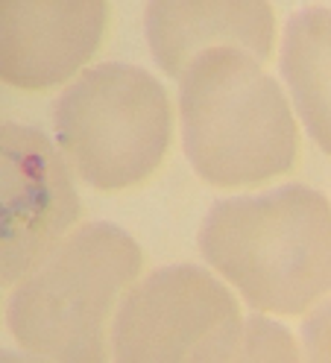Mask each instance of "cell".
<instances>
[{
	"mask_svg": "<svg viewBox=\"0 0 331 363\" xmlns=\"http://www.w3.org/2000/svg\"><path fill=\"white\" fill-rule=\"evenodd\" d=\"M203 258L264 313H305L331 293V202L305 185L208 208Z\"/></svg>",
	"mask_w": 331,
	"mask_h": 363,
	"instance_id": "cell-1",
	"label": "cell"
},
{
	"mask_svg": "<svg viewBox=\"0 0 331 363\" xmlns=\"http://www.w3.org/2000/svg\"><path fill=\"white\" fill-rule=\"evenodd\" d=\"M182 147L217 188L258 185L293 167L299 135L279 82L237 48L196 53L179 77Z\"/></svg>",
	"mask_w": 331,
	"mask_h": 363,
	"instance_id": "cell-2",
	"label": "cell"
},
{
	"mask_svg": "<svg viewBox=\"0 0 331 363\" xmlns=\"http://www.w3.org/2000/svg\"><path fill=\"white\" fill-rule=\"evenodd\" d=\"M138 276L141 249L120 225H79L15 287L9 331L24 352L47 363H106L108 323Z\"/></svg>",
	"mask_w": 331,
	"mask_h": 363,
	"instance_id": "cell-3",
	"label": "cell"
},
{
	"mask_svg": "<svg viewBox=\"0 0 331 363\" xmlns=\"http://www.w3.org/2000/svg\"><path fill=\"white\" fill-rule=\"evenodd\" d=\"M56 138L77 176L91 188L120 191L144 182L170 144V103L144 67L103 62L56 100Z\"/></svg>",
	"mask_w": 331,
	"mask_h": 363,
	"instance_id": "cell-4",
	"label": "cell"
},
{
	"mask_svg": "<svg viewBox=\"0 0 331 363\" xmlns=\"http://www.w3.org/2000/svg\"><path fill=\"white\" fill-rule=\"evenodd\" d=\"M235 316L237 302L217 276L196 264H170L126 290L108 346L115 363H191Z\"/></svg>",
	"mask_w": 331,
	"mask_h": 363,
	"instance_id": "cell-5",
	"label": "cell"
},
{
	"mask_svg": "<svg viewBox=\"0 0 331 363\" xmlns=\"http://www.w3.org/2000/svg\"><path fill=\"white\" fill-rule=\"evenodd\" d=\"M79 196L53 141L35 126L0 123V284H12L71 232Z\"/></svg>",
	"mask_w": 331,
	"mask_h": 363,
	"instance_id": "cell-6",
	"label": "cell"
},
{
	"mask_svg": "<svg viewBox=\"0 0 331 363\" xmlns=\"http://www.w3.org/2000/svg\"><path fill=\"white\" fill-rule=\"evenodd\" d=\"M103 30L106 0H0V79L24 91L68 82Z\"/></svg>",
	"mask_w": 331,
	"mask_h": 363,
	"instance_id": "cell-7",
	"label": "cell"
},
{
	"mask_svg": "<svg viewBox=\"0 0 331 363\" xmlns=\"http://www.w3.org/2000/svg\"><path fill=\"white\" fill-rule=\"evenodd\" d=\"M144 33L159 67L179 79L188 62L211 48H237L258 62L267 59L276 21L267 0H150Z\"/></svg>",
	"mask_w": 331,
	"mask_h": 363,
	"instance_id": "cell-8",
	"label": "cell"
},
{
	"mask_svg": "<svg viewBox=\"0 0 331 363\" xmlns=\"http://www.w3.org/2000/svg\"><path fill=\"white\" fill-rule=\"evenodd\" d=\"M281 77L291 88L305 132L331 155V9L296 12L281 41Z\"/></svg>",
	"mask_w": 331,
	"mask_h": 363,
	"instance_id": "cell-9",
	"label": "cell"
},
{
	"mask_svg": "<svg viewBox=\"0 0 331 363\" xmlns=\"http://www.w3.org/2000/svg\"><path fill=\"white\" fill-rule=\"evenodd\" d=\"M191 363H299L293 334L270 316H235L208 343L196 349Z\"/></svg>",
	"mask_w": 331,
	"mask_h": 363,
	"instance_id": "cell-10",
	"label": "cell"
},
{
	"mask_svg": "<svg viewBox=\"0 0 331 363\" xmlns=\"http://www.w3.org/2000/svg\"><path fill=\"white\" fill-rule=\"evenodd\" d=\"M305 363H331V299L317 302V308L302 323Z\"/></svg>",
	"mask_w": 331,
	"mask_h": 363,
	"instance_id": "cell-11",
	"label": "cell"
},
{
	"mask_svg": "<svg viewBox=\"0 0 331 363\" xmlns=\"http://www.w3.org/2000/svg\"><path fill=\"white\" fill-rule=\"evenodd\" d=\"M0 363H47L30 352H9V349H0Z\"/></svg>",
	"mask_w": 331,
	"mask_h": 363,
	"instance_id": "cell-12",
	"label": "cell"
}]
</instances>
